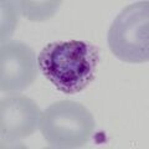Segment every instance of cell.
<instances>
[{
	"label": "cell",
	"instance_id": "cell-1",
	"mask_svg": "<svg viewBox=\"0 0 149 149\" xmlns=\"http://www.w3.org/2000/svg\"><path fill=\"white\" fill-rule=\"evenodd\" d=\"M98 62V49L78 40L47 44L37 56V66L44 76L66 95H74L90 86Z\"/></svg>",
	"mask_w": 149,
	"mask_h": 149
},
{
	"label": "cell",
	"instance_id": "cell-2",
	"mask_svg": "<svg viewBox=\"0 0 149 149\" xmlns=\"http://www.w3.org/2000/svg\"><path fill=\"white\" fill-rule=\"evenodd\" d=\"M39 128L51 147L78 148L91 138L95 119L83 104L60 101L41 113Z\"/></svg>",
	"mask_w": 149,
	"mask_h": 149
},
{
	"label": "cell",
	"instance_id": "cell-3",
	"mask_svg": "<svg viewBox=\"0 0 149 149\" xmlns=\"http://www.w3.org/2000/svg\"><path fill=\"white\" fill-rule=\"evenodd\" d=\"M148 1L128 5L116 17L108 31L111 51L120 61L144 63L149 58Z\"/></svg>",
	"mask_w": 149,
	"mask_h": 149
},
{
	"label": "cell",
	"instance_id": "cell-4",
	"mask_svg": "<svg viewBox=\"0 0 149 149\" xmlns=\"http://www.w3.org/2000/svg\"><path fill=\"white\" fill-rule=\"evenodd\" d=\"M35 55L27 45L10 41L1 45V92L20 93L36 80Z\"/></svg>",
	"mask_w": 149,
	"mask_h": 149
},
{
	"label": "cell",
	"instance_id": "cell-5",
	"mask_svg": "<svg viewBox=\"0 0 149 149\" xmlns=\"http://www.w3.org/2000/svg\"><path fill=\"white\" fill-rule=\"evenodd\" d=\"M41 111L32 100L10 96L1 100V142H16L39 128Z\"/></svg>",
	"mask_w": 149,
	"mask_h": 149
}]
</instances>
